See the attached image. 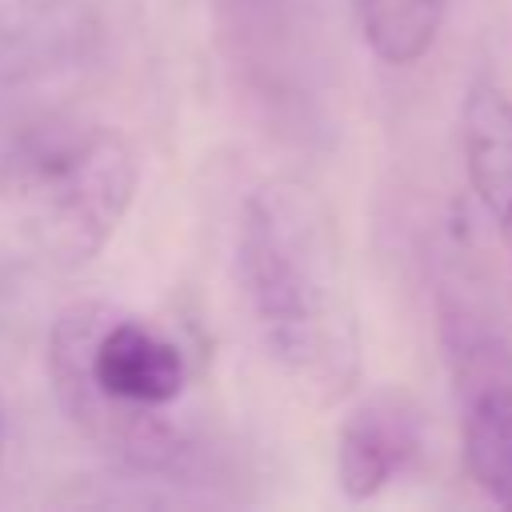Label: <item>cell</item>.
I'll return each instance as SVG.
<instances>
[{
	"mask_svg": "<svg viewBox=\"0 0 512 512\" xmlns=\"http://www.w3.org/2000/svg\"><path fill=\"white\" fill-rule=\"evenodd\" d=\"M132 144L88 120L40 124L0 156V264L72 272L88 264L132 208Z\"/></svg>",
	"mask_w": 512,
	"mask_h": 512,
	"instance_id": "3",
	"label": "cell"
},
{
	"mask_svg": "<svg viewBox=\"0 0 512 512\" xmlns=\"http://www.w3.org/2000/svg\"><path fill=\"white\" fill-rule=\"evenodd\" d=\"M444 0H360V24L372 52L388 64L420 60L440 32Z\"/></svg>",
	"mask_w": 512,
	"mask_h": 512,
	"instance_id": "8",
	"label": "cell"
},
{
	"mask_svg": "<svg viewBox=\"0 0 512 512\" xmlns=\"http://www.w3.org/2000/svg\"><path fill=\"white\" fill-rule=\"evenodd\" d=\"M100 48L96 0H0V92L68 76Z\"/></svg>",
	"mask_w": 512,
	"mask_h": 512,
	"instance_id": "4",
	"label": "cell"
},
{
	"mask_svg": "<svg viewBox=\"0 0 512 512\" xmlns=\"http://www.w3.org/2000/svg\"><path fill=\"white\" fill-rule=\"evenodd\" d=\"M236 268L268 356L316 400L360 376V324L328 208L312 188L276 180L244 200Z\"/></svg>",
	"mask_w": 512,
	"mask_h": 512,
	"instance_id": "1",
	"label": "cell"
},
{
	"mask_svg": "<svg viewBox=\"0 0 512 512\" xmlns=\"http://www.w3.org/2000/svg\"><path fill=\"white\" fill-rule=\"evenodd\" d=\"M48 376L76 432L112 460L164 476L192 464V428L176 420L192 360L156 320L104 300L64 308L48 336Z\"/></svg>",
	"mask_w": 512,
	"mask_h": 512,
	"instance_id": "2",
	"label": "cell"
},
{
	"mask_svg": "<svg viewBox=\"0 0 512 512\" xmlns=\"http://www.w3.org/2000/svg\"><path fill=\"white\" fill-rule=\"evenodd\" d=\"M464 464L492 504L512 508V384H488L468 404Z\"/></svg>",
	"mask_w": 512,
	"mask_h": 512,
	"instance_id": "7",
	"label": "cell"
},
{
	"mask_svg": "<svg viewBox=\"0 0 512 512\" xmlns=\"http://www.w3.org/2000/svg\"><path fill=\"white\" fill-rule=\"evenodd\" d=\"M460 128L468 184L512 256V100L496 84H472Z\"/></svg>",
	"mask_w": 512,
	"mask_h": 512,
	"instance_id": "6",
	"label": "cell"
},
{
	"mask_svg": "<svg viewBox=\"0 0 512 512\" xmlns=\"http://www.w3.org/2000/svg\"><path fill=\"white\" fill-rule=\"evenodd\" d=\"M0 456H4V400H0Z\"/></svg>",
	"mask_w": 512,
	"mask_h": 512,
	"instance_id": "9",
	"label": "cell"
},
{
	"mask_svg": "<svg viewBox=\"0 0 512 512\" xmlns=\"http://www.w3.org/2000/svg\"><path fill=\"white\" fill-rule=\"evenodd\" d=\"M424 416L412 396L380 388L364 396L336 436V484L348 500L380 496L420 456Z\"/></svg>",
	"mask_w": 512,
	"mask_h": 512,
	"instance_id": "5",
	"label": "cell"
}]
</instances>
